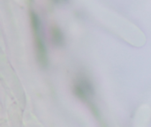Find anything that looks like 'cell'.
Wrapping results in <instances>:
<instances>
[{"label": "cell", "instance_id": "obj_3", "mask_svg": "<svg viewBox=\"0 0 151 127\" xmlns=\"http://www.w3.org/2000/svg\"><path fill=\"white\" fill-rule=\"evenodd\" d=\"M52 38L57 45H61L64 42V37L58 27H54L52 29Z\"/></svg>", "mask_w": 151, "mask_h": 127}, {"label": "cell", "instance_id": "obj_1", "mask_svg": "<svg viewBox=\"0 0 151 127\" xmlns=\"http://www.w3.org/2000/svg\"><path fill=\"white\" fill-rule=\"evenodd\" d=\"M31 20H32V27H33L34 34H35V42L37 58L39 60V63L42 66H46L48 64L47 53H46L45 45L40 34V25H39V20L37 19V16L32 13Z\"/></svg>", "mask_w": 151, "mask_h": 127}, {"label": "cell", "instance_id": "obj_2", "mask_svg": "<svg viewBox=\"0 0 151 127\" xmlns=\"http://www.w3.org/2000/svg\"><path fill=\"white\" fill-rule=\"evenodd\" d=\"M74 93L79 98L82 100L88 99V96L93 94V88L91 83L87 80H80L74 87Z\"/></svg>", "mask_w": 151, "mask_h": 127}]
</instances>
